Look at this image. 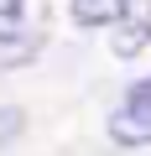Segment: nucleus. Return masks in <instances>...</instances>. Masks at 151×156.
<instances>
[{"instance_id": "nucleus-5", "label": "nucleus", "mask_w": 151, "mask_h": 156, "mask_svg": "<svg viewBox=\"0 0 151 156\" xmlns=\"http://www.w3.org/2000/svg\"><path fill=\"white\" fill-rule=\"evenodd\" d=\"M21 125H26V115H21V109H11V104H5V109H0V146H11V140H16V130H21Z\"/></svg>"}, {"instance_id": "nucleus-1", "label": "nucleus", "mask_w": 151, "mask_h": 156, "mask_svg": "<svg viewBox=\"0 0 151 156\" xmlns=\"http://www.w3.org/2000/svg\"><path fill=\"white\" fill-rule=\"evenodd\" d=\"M110 140L125 151L151 146V78H135L125 89V99L110 109Z\"/></svg>"}, {"instance_id": "nucleus-2", "label": "nucleus", "mask_w": 151, "mask_h": 156, "mask_svg": "<svg viewBox=\"0 0 151 156\" xmlns=\"http://www.w3.org/2000/svg\"><path fill=\"white\" fill-rule=\"evenodd\" d=\"M110 47L115 57H141L151 47V0H125L120 21L110 26Z\"/></svg>"}, {"instance_id": "nucleus-4", "label": "nucleus", "mask_w": 151, "mask_h": 156, "mask_svg": "<svg viewBox=\"0 0 151 156\" xmlns=\"http://www.w3.org/2000/svg\"><path fill=\"white\" fill-rule=\"evenodd\" d=\"M21 11H26V0H0V42H11L21 31Z\"/></svg>"}, {"instance_id": "nucleus-3", "label": "nucleus", "mask_w": 151, "mask_h": 156, "mask_svg": "<svg viewBox=\"0 0 151 156\" xmlns=\"http://www.w3.org/2000/svg\"><path fill=\"white\" fill-rule=\"evenodd\" d=\"M68 11L78 26H115L120 11H125V0H68Z\"/></svg>"}]
</instances>
